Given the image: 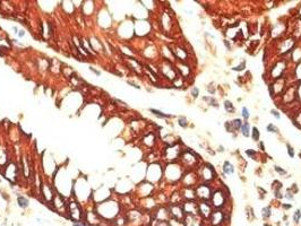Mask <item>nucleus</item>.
<instances>
[{"instance_id":"25","label":"nucleus","mask_w":301,"mask_h":226,"mask_svg":"<svg viewBox=\"0 0 301 226\" xmlns=\"http://www.w3.org/2000/svg\"><path fill=\"white\" fill-rule=\"evenodd\" d=\"M292 219L296 224H299V223H300V221H301V210L300 209H297V210L293 213Z\"/></svg>"},{"instance_id":"44","label":"nucleus","mask_w":301,"mask_h":226,"mask_svg":"<svg viewBox=\"0 0 301 226\" xmlns=\"http://www.w3.org/2000/svg\"><path fill=\"white\" fill-rule=\"evenodd\" d=\"M18 35L21 36V37H22V36H24V31H21V32H19V34H18Z\"/></svg>"},{"instance_id":"29","label":"nucleus","mask_w":301,"mask_h":226,"mask_svg":"<svg viewBox=\"0 0 301 226\" xmlns=\"http://www.w3.org/2000/svg\"><path fill=\"white\" fill-rule=\"evenodd\" d=\"M241 115H242V118L246 120V121L249 119V116H250V113H249V110H248L246 107H242V110H241Z\"/></svg>"},{"instance_id":"6","label":"nucleus","mask_w":301,"mask_h":226,"mask_svg":"<svg viewBox=\"0 0 301 226\" xmlns=\"http://www.w3.org/2000/svg\"><path fill=\"white\" fill-rule=\"evenodd\" d=\"M224 219H225V215L221 209H216V210H214V212L212 213L211 217H210L211 224L213 226H220L221 224L224 223Z\"/></svg>"},{"instance_id":"45","label":"nucleus","mask_w":301,"mask_h":226,"mask_svg":"<svg viewBox=\"0 0 301 226\" xmlns=\"http://www.w3.org/2000/svg\"><path fill=\"white\" fill-rule=\"evenodd\" d=\"M219 151H224V148H223V146L219 147Z\"/></svg>"},{"instance_id":"33","label":"nucleus","mask_w":301,"mask_h":226,"mask_svg":"<svg viewBox=\"0 0 301 226\" xmlns=\"http://www.w3.org/2000/svg\"><path fill=\"white\" fill-rule=\"evenodd\" d=\"M190 93H191V96L194 98H197L199 96V88L198 87H193L191 91H190Z\"/></svg>"},{"instance_id":"8","label":"nucleus","mask_w":301,"mask_h":226,"mask_svg":"<svg viewBox=\"0 0 301 226\" xmlns=\"http://www.w3.org/2000/svg\"><path fill=\"white\" fill-rule=\"evenodd\" d=\"M169 213H170L171 218H175V219H179V221H184V217H186V214H184V209L180 205H172L171 208L169 209Z\"/></svg>"},{"instance_id":"39","label":"nucleus","mask_w":301,"mask_h":226,"mask_svg":"<svg viewBox=\"0 0 301 226\" xmlns=\"http://www.w3.org/2000/svg\"><path fill=\"white\" fill-rule=\"evenodd\" d=\"M282 208L285 209V210H288V209H291V208H292V204H283V205H282Z\"/></svg>"},{"instance_id":"18","label":"nucleus","mask_w":301,"mask_h":226,"mask_svg":"<svg viewBox=\"0 0 301 226\" xmlns=\"http://www.w3.org/2000/svg\"><path fill=\"white\" fill-rule=\"evenodd\" d=\"M272 216V208L271 206H266L264 208L261 209V217L264 219H268V218Z\"/></svg>"},{"instance_id":"3","label":"nucleus","mask_w":301,"mask_h":226,"mask_svg":"<svg viewBox=\"0 0 301 226\" xmlns=\"http://www.w3.org/2000/svg\"><path fill=\"white\" fill-rule=\"evenodd\" d=\"M211 201H212V204H213V206H214L216 209L222 208V207H224L225 206L226 197H225V195L221 190H216L212 193Z\"/></svg>"},{"instance_id":"1","label":"nucleus","mask_w":301,"mask_h":226,"mask_svg":"<svg viewBox=\"0 0 301 226\" xmlns=\"http://www.w3.org/2000/svg\"><path fill=\"white\" fill-rule=\"evenodd\" d=\"M165 177L171 181H178L182 177V167L177 164H170L165 169Z\"/></svg>"},{"instance_id":"20","label":"nucleus","mask_w":301,"mask_h":226,"mask_svg":"<svg viewBox=\"0 0 301 226\" xmlns=\"http://www.w3.org/2000/svg\"><path fill=\"white\" fill-rule=\"evenodd\" d=\"M224 109H225V111L228 112V113H234L235 112V109H234V107H233V104H232V102L231 101H225L224 102Z\"/></svg>"},{"instance_id":"9","label":"nucleus","mask_w":301,"mask_h":226,"mask_svg":"<svg viewBox=\"0 0 301 226\" xmlns=\"http://www.w3.org/2000/svg\"><path fill=\"white\" fill-rule=\"evenodd\" d=\"M182 151L180 149V147L178 145H172L169 148H166L165 151V157L166 160L169 161H175L177 160L179 156H181Z\"/></svg>"},{"instance_id":"35","label":"nucleus","mask_w":301,"mask_h":226,"mask_svg":"<svg viewBox=\"0 0 301 226\" xmlns=\"http://www.w3.org/2000/svg\"><path fill=\"white\" fill-rule=\"evenodd\" d=\"M245 67H246V61H242L239 66H237V67H234L233 68V70L234 71H241V70H243L245 69Z\"/></svg>"},{"instance_id":"30","label":"nucleus","mask_w":301,"mask_h":226,"mask_svg":"<svg viewBox=\"0 0 301 226\" xmlns=\"http://www.w3.org/2000/svg\"><path fill=\"white\" fill-rule=\"evenodd\" d=\"M274 170L276 171V172L279 173L280 175H287L288 174V172L285 171V170L283 169V167H281V166H279V165H275L274 166Z\"/></svg>"},{"instance_id":"42","label":"nucleus","mask_w":301,"mask_h":226,"mask_svg":"<svg viewBox=\"0 0 301 226\" xmlns=\"http://www.w3.org/2000/svg\"><path fill=\"white\" fill-rule=\"evenodd\" d=\"M259 147H261V151H265V149H264V144H263V142H259Z\"/></svg>"},{"instance_id":"16","label":"nucleus","mask_w":301,"mask_h":226,"mask_svg":"<svg viewBox=\"0 0 301 226\" xmlns=\"http://www.w3.org/2000/svg\"><path fill=\"white\" fill-rule=\"evenodd\" d=\"M203 101L204 102H207L208 103V105H211V107H216V109H219L220 107V104H219V102H217V100H216L215 97H213V96H204L203 97Z\"/></svg>"},{"instance_id":"13","label":"nucleus","mask_w":301,"mask_h":226,"mask_svg":"<svg viewBox=\"0 0 301 226\" xmlns=\"http://www.w3.org/2000/svg\"><path fill=\"white\" fill-rule=\"evenodd\" d=\"M182 181L184 183V186H190V188H194L197 183V175L196 173L194 172H189L187 175L182 177Z\"/></svg>"},{"instance_id":"21","label":"nucleus","mask_w":301,"mask_h":226,"mask_svg":"<svg viewBox=\"0 0 301 226\" xmlns=\"http://www.w3.org/2000/svg\"><path fill=\"white\" fill-rule=\"evenodd\" d=\"M168 225L169 226H186L184 221H179V219H175V218H170V219L168 221Z\"/></svg>"},{"instance_id":"38","label":"nucleus","mask_w":301,"mask_h":226,"mask_svg":"<svg viewBox=\"0 0 301 226\" xmlns=\"http://www.w3.org/2000/svg\"><path fill=\"white\" fill-rule=\"evenodd\" d=\"M207 92H208V93H211V94L215 93V88L213 87V85H212V86L211 85H208V86H207Z\"/></svg>"},{"instance_id":"2","label":"nucleus","mask_w":301,"mask_h":226,"mask_svg":"<svg viewBox=\"0 0 301 226\" xmlns=\"http://www.w3.org/2000/svg\"><path fill=\"white\" fill-rule=\"evenodd\" d=\"M196 190V197H198L199 199H202L203 201H208L211 200L212 197V189L211 186L206 184V183H203V184H199V186L195 189Z\"/></svg>"},{"instance_id":"26","label":"nucleus","mask_w":301,"mask_h":226,"mask_svg":"<svg viewBox=\"0 0 301 226\" xmlns=\"http://www.w3.org/2000/svg\"><path fill=\"white\" fill-rule=\"evenodd\" d=\"M266 130L271 133H279V128L274 123H268L266 127Z\"/></svg>"},{"instance_id":"40","label":"nucleus","mask_w":301,"mask_h":226,"mask_svg":"<svg viewBox=\"0 0 301 226\" xmlns=\"http://www.w3.org/2000/svg\"><path fill=\"white\" fill-rule=\"evenodd\" d=\"M223 43H224L225 48H226V49H228V50H229V51H230V50H231V44H230L229 41H228V40H224V41H223Z\"/></svg>"},{"instance_id":"7","label":"nucleus","mask_w":301,"mask_h":226,"mask_svg":"<svg viewBox=\"0 0 301 226\" xmlns=\"http://www.w3.org/2000/svg\"><path fill=\"white\" fill-rule=\"evenodd\" d=\"M212 213H213L212 206L208 201H202L200 204H198V214L203 218H210Z\"/></svg>"},{"instance_id":"11","label":"nucleus","mask_w":301,"mask_h":226,"mask_svg":"<svg viewBox=\"0 0 301 226\" xmlns=\"http://www.w3.org/2000/svg\"><path fill=\"white\" fill-rule=\"evenodd\" d=\"M284 70H285V61H282V60H281V61H277L275 63V66L273 67L272 72H271L272 78H274V79H280Z\"/></svg>"},{"instance_id":"23","label":"nucleus","mask_w":301,"mask_h":226,"mask_svg":"<svg viewBox=\"0 0 301 226\" xmlns=\"http://www.w3.org/2000/svg\"><path fill=\"white\" fill-rule=\"evenodd\" d=\"M149 112H152L154 115H156L157 118H161V119H166V118H170V115L165 114L163 112L159 111V110H155V109H149Z\"/></svg>"},{"instance_id":"37","label":"nucleus","mask_w":301,"mask_h":226,"mask_svg":"<svg viewBox=\"0 0 301 226\" xmlns=\"http://www.w3.org/2000/svg\"><path fill=\"white\" fill-rule=\"evenodd\" d=\"M271 113H272V115H273L274 118H276L277 120L281 119V114H280V112L277 111V110H272V111H271Z\"/></svg>"},{"instance_id":"10","label":"nucleus","mask_w":301,"mask_h":226,"mask_svg":"<svg viewBox=\"0 0 301 226\" xmlns=\"http://www.w3.org/2000/svg\"><path fill=\"white\" fill-rule=\"evenodd\" d=\"M216 177L215 171L214 169L212 167L211 165H204L202 166V170H200V177H202L204 181H211L213 180L214 177Z\"/></svg>"},{"instance_id":"43","label":"nucleus","mask_w":301,"mask_h":226,"mask_svg":"<svg viewBox=\"0 0 301 226\" xmlns=\"http://www.w3.org/2000/svg\"><path fill=\"white\" fill-rule=\"evenodd\" d=\"M74 225L75 226H86V225H84V224H82V222H81V224H79V223H75Z\"/></svg>"},{"instance_id":"17","label":"nucleus","mask_w":301,"mask_h":226,"mask_svg":"<svg viewBox=\"0 0 301 226\" xmlns=\"http://www.w3.org/2000/svg\"><path fill=\"white\" fill-rule=\"evenodd\" d=\"M240 131H241L243 137H249V136H250V131H251L249 122H247V121L243 122L242 126H241V128H240Z\"/></svg>"},{"instance_id":"15","label":"nucleus","mask_w":301,"mask_h":226,"mask_svg":"<svg viewBox=\"0 0 301 226\" xmlns=\"http://www.w3.org/2000/svg\"><path fill=\"white\" fill-rule=\"evenodd\" d=\"M222 171L224 173L225 175H232L234 174V166L233 164L229 162V161H225L223 163V166H222Z\"/></svg>"},{"instance_id":"34","label":"nucleus","mask_w":301,"mask_h":226,"mask_svg":"<svg viewBox=\"0 0 301 226\" xmlns=\"http://www.w3.org/2000/svg\"><path fill=\"white\" fill-rule=\"evenodd\" d=\"M287 148H288V155L293 158L294 157V151H293V147L290 145V144H287Z\"/></svg>"},{"instance_id":"32","label":"nucleus","mask_w":301,"mask_h":226,"mask_svg":"<svg viewBox=\"0 0 301 226\" xmlns=\"http://www.w3.org/2000/svg\"><path fill=\"white\" fill-rule=\"evenodd\" d=\"M284 198L287 200H289V201H293V200H294V193H293L292 191L288 190L287 191V193L284 195Z\"/></svg>"},{"instance_id":"28","label":"nucleus","mask_w":301,"mask_h":226,"mask_svg":"<svg viewBox=\"0 0 301 226\" xmlns=\"http://www.w3.org/2000/svg\"><path fill=\"white\" fill-rule=\"evenodd\" d=\"M224 127H225V130L230 133H233L234 132V129H233V126H232V122L231 121H226L224 123Z\"/></svg>"},{"instance_id":"22","label":"nucleus","mask_w":301,"mask_h":226,"mask_svg":"<svg viewBox=\"0 0 301 226\" xmlns=\"http://www.w3.org/2000/svg\"><path fill=\"white\" fill-rule=\"evenodd\" d=\"M17 202L19 205V207H22V208H26L27 206H28V199H26L25 197H23V196H19L17 198Z\"/></svg>"},{"instance_id":"5","label":"nucleus","mask_w":301,"mask_h":226,"mask_svg":"<svg viewBox=\"0 0 301 226\" xmlns=\"http://www.w3.org/2000/svg\"><path fill=\"white\" fill-rule=\"evenodd\" d=\"M182 209L186 215L188 216H196L198 214V204H196L194 200H187L184 204H182Z\"/></svg>"},{"instance_id":"14","label":"nucleus","mask_w":301,"mask_h":226,"mask_svg":"<svg viewBox=\"0 0 301 226\" xmlns=\"http://www.w3.org/2000/svg\"><path fill=\"white\" fill-rule=\"evenodd\" d=\"M182 198H184L186 200H195L196 197V190L194 188L190 186H184V191H182Z\"/></svg>"},{"instance_id":"19","label":"nucleus","mask_w":301,"mask_h":226,"mask_svg":"<svg viewBox=\"0 0 301 226\" xmlns=\"http://www.w3.org/2000/svg\"><path fill=\"white\" fill-rule=\"evenodd\" d=\"M250 135H251V138L254 142H259V138H261V132L257 127H252L251 131H250Z\"/></svg>"},{"instance_id":"4","label":"nucleus","mask_w":301,"mask_h":226,"mask_svg":"<svg viewBox=\"0 0 301 226\" xmlns=\"http://www.w3.org/2000/svg\"><path fill=\"white\" fill-rule=\"evenodd\" d=\"M68 213H69V216L72 218L74 223H79L83 218V212H82V208L76 204V202H70L69 205V209H68Z\"/></svg>"},{"instance_id":"24","label":"nucleus","mask_w":301,"mask_h":226,"mask_svg":"<svg viewBox=\"0 0 301 226\" xmlns=\"http://www.w3.org/2000/svg\"><path fill=\"white\" fill-rule=\"evenodd\" d=\"M232 126H233V129H234V131H237V130H240V128H241V126H242V120L241 119H239V118H237V119H233L232 121Z\"/></svg>"},{"instance_id":"36","label":"nucleus","mask_w":301,"mask_h":226,"mask_svg":"<svg viewBox=\"0 0 301 226\" xmlns=\"http://www.w3.org/2000/svg\"><path fill=\"white\" fill-rule=\"evenodd\" d=\"M246 155L249 156V157H251V158H254V157L256 156V151H254V149H247V151H246Z\"/></svg>"},{"instance_id":"12","label":"nucleus","mask_w":301,"mask_h":226,"mask_svg":"<svg viewBox=\"0 0 301 226\" xmlns=\"http://www.w3.org/2000/svg\"><path fill=\"white\" fill-rule=\"evenodd\" d=\"M181 157H182V162H184V164L186 165H189V166H191V165H195L196 164V162H197V158H196V155L191 153V151H184L181 154Z\"/></svg>"},{"instance_id":"31","label":"nucleus","mask_w":301,"mask_h":226,"mask_svg":"<svg viewBox=\"0 0 301 226\" xmlns=\"http://www.w3.org/2000/svg\"><path fill=\"white\" fill-rule=\"evenodd\" d=\"M282 183L280 181H277V180H275L274 182H273V186H272V189L274 191H276V190H281L282 189Z\"/></svg>"},{"instance_id":"41","label":"nucleus","mask_w":301,"mask_h":226,"mask_svg":"<svg viewBox=\"0 0 301 226\" xmlns=\"http://www.w3.org/2000/svg\"><path fill=\"white\" fill-rule=\"evenodd\" d=\"M297 122H299V123H300V126H299V127H300V128H301V112H300V113H299V114H298V116H297V120H296V123H297Z\"/></svg>"},{"instance_id":"27","label":"nucleus","mask_w":301,"mask_h":226,"mask_svg":"<svg viewBox=\"0 0 301 226\" xmlns=\"http://www.w3.org/2000/svg\"><path fill=\"white\" fill-rule=\"evenodd\" d=\"M178 123L181 128H187L188 127V120L186 116H180L179 120H178Z\"/></svg>"}]
</instances>
